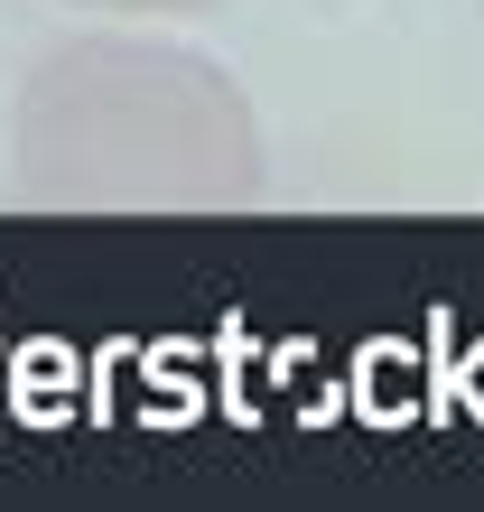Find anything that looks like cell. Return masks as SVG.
Instances as JSON below:
<instances>
[{
    "instance_id": "cell-1",
    "label": "cell",
    "mask_w": 484,
    "mask_h": 512,
    "mask_svg": "<svg viewBox=\"0 0 484 512\" xmlns=\"http://www.w3.org/2000/svg\"><path fill=\"white\" fill-rule=\"evenodd\" d=\"M10 187L47 215H233L261 205L270 149L252 94L215 56L75 28L10 94Z\"/></svg>"
},
{
    "instance_id": "cell-2",
    "label": "cell",
    "mask_w": 484,
    "mask_h": 512,
    "mask_svg": "<svg viewBox=\"0 0 484 512\" xmlns=\"http://www.w3.org/2000/svg\"><path fill=\"white\" fill-rule=\"evenodd\" d=\"M66 10H103V19H205L224 0H66Z\"/></svg>"
}]
</instances>
